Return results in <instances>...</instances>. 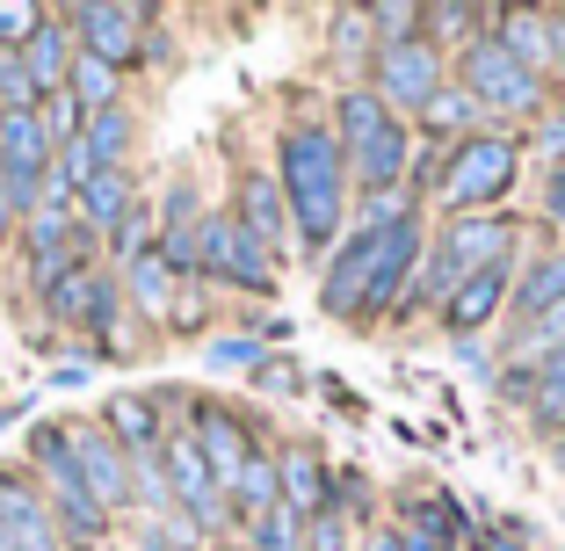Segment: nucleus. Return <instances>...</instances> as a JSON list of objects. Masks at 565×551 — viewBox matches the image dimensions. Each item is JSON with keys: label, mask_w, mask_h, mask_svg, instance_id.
<instances>
[{"label": "nucleus", "mask_w": 565, "mask_h": 551, "mask_svg": "<svg viewBox=\"0 0 565 551\" xmlns=\"http://www.w3.org/2000/svg\"><path fill=\"white\" fill-rule=\"evenodd\" d=\"M349 152L327 124H282L276 138V189L290 203V233L305 254H333L341 211H349Z\"/></svg>", "instance_id": "1"}, {"label": "nucleus", "mask_w": 565, "mask_h": 551, "mask_svg": "<svg viewBox=\"0 0 565 551\" xmlns=\"http://www.w3.org/2000/svg\"><path fill=\"white\" fill-rule=\"evenodd\" d=\"M22 457H30V471H44V501H51L58 537H66V544H102V537H109V516L95 508V494H87V479H81L66 421H36Z\"/></svg>", "instance_id": "2"}, {"label": "nucleus", "mask_w": 565, "mask_h": 551, "mask_svg": "<svg viewBox=\"0 0 565 551\" xmlns=\"http://www.w3.org/2000/svg\"><path fill=\"white\" fill-rule=\"evenodd\" d=\"M522 152L530 146H522L515 131H479V138H465V146H449V168H443V189H435V197L457 218H486L500 197H515Z\"/></svg>", "instance_id": "3"}, {"label": "nucleus", "mask_w": 565, "mask_h": 551, "mask_svg": "<svg viewBox=\"0 0 565 551\" xmlns=\"http://www.w3.org/2000/svg\"><path fill=\"white\" fill-rule=\"evenodd\" d=\"M457 87L479 102L486 117H530L536 124L551 109V81H544V73H530V66H515V59L500 51L493 30H486L471 51H457Z\"/></svg>", "instance_id": "4"}, {"label": "nucleus", "mask_w": 565, "mask_h": 551, "mask_svg": "<svg viewBox=\"0 0 565 551\" xmlns=\"http://www.w3.org/2000/svg\"><path fill=\"white\" fill-rule=\"evenodd\" d=\"M196 276L203 284L239 290V298H276V262L239 233L233 211H203V225H196Z\"/></svg>", "instance_id": "5"}, {"label": "nucleus", "mask_w": 565, "mask_h": 551, "mask_svg": "<svg viewBox=\"0 0 565 551\" xmlns=\"http://www.w3.org/2000/svg\"><path fill=\"white\" fill-rule=\"evenodd\" d=\"M363 87L384 102V109H399V117H406V109H428V102L449 87V81H443V51H435L428 36L377 44V51H370V81H363Z\"/></svg>", "instance_id": "6"}, {"label": "nucleus", "mask_w": 565, "mask_h": 551, "mask_svg": "<svg viewBox=\"0 0 565 551\" xmlns=\"http://www.w3.org/2000/svg\"><path fill=\"white\" fill-rule=\"evenodd\" d=\"M73 36H81L87 59H102V66H138L146 59V22L152 8H131V0H81V8H66Z\"/></svg>", "instance_id": "7"}, {"label": "nucleus", "mask_w": 565, "mask_h": 551, "mask_svg": "<svg viewBox=\"0 0 565 551\" xmlns=\"http://www.w3.org/2000/svg\"><path fill=\"white\" fill-rule=\"evenodd\" d=\"M435 262L465 284L471 268H493V262H515V218H500V211H486V218H449L443 233H435Z\"/></svg>", "instance_id": "8"}, {"label": "nucleus", "mask_w": 565, "mask_h": 551, "mask_svg": "<svg viewBox=\"0 0 565 551\" xmlns=\"http://www.w3.org/2000/svg\"><path fill=\"white\" fill-rule=\"evenodd\" d=\"M0 551H66V537L51 522V501L30 486L22 465H0Z\"/></svg>", "instance_id": "9"}, {"label": "nucleus", "mask_w": 565, "mask_h": 551, "mask_svg": "<svg viewBox=\"0 0 565 551\" xmlns=\"http://www.w3.org/2000/svg\"><path fill=\"white\" fill-rule=\"evenodd\" d=\"M73 457H81V479L87 494H95L102 516H117V508H131V451H124L117 435L102 428V421H73Z\"/></svg>", "instance_id": "10"}, {"label": "nucleus", "mask_w": 565, "mask_h": 551, "mask_svg": "<svg viewBox=\"0 0 565 551\" xmlns=\"http://www.w3.org/2000/svg\"><path fill=\"white\" fill-rule=\"evenodd\" d=\"M508 290H515V262H493V268H471L465 284L449 290L435 312H443V335L449 341H479L500 312H508Z\"/></svg>", "instance_id": "11"}, {"label": "nucleus", "mask_w": 565, "mask_h": 551, "mask_svg": "<svg viewBox=\"0 0 565 551\" xmlns=\"http://www.w3.org/2000/svg\"><path fill=\"white\" fill-rule=\"evenodd\" d=\"M370 254H377V225H355L319 268V312L327 319H355L363 312V284H370Z\"/></svg>", "instance_id": "12"}, {"label": "nucleus", "mask_w": 565, "mask_h": 551, "mask_svg": "<svg viewBox=\"0 0 565 551\" xmlns=\"http://www.w3.org/2000/svg\"><path fill=\"white\" fill-rule=\"evenodd\" d=\"M233 218H239V233H247L254 247L268 254V262H282V254L298 247V233H290V203H282L276 174H239V197H233Z\"/></svg>", "instance_id": "13"}, {"label": "nucleus", "mask_w": 565, "mask_h": 551, "mask_svg": "<svg viewBox=\"0 0 565 551\" xmlns=\"http://www.w3.org/2000/svg\"><path fill=\"white\" fill-rule=\"evenodd\" d=\"M73 211H81V225L95 240H124L138 225V182H131V168H102V174H87L81 182V197H73Z\"/></svg>", "instance_id": "14"}, {"label": "nucleus", "mask_w": 565, "mask_h": 551, "mask_svg": "<svg viewBox=\"0 0 565 551\" xmlns=\"http://www.w3.org/2000/svg\"><path fill=\"white\" fill-rule=\"evenodd\" d=\"M189 435H196V451H203V465H211V479H217V494H233V479H239V465H247V428H239L233 414L217 400H196L189 406Z\"/></svg>", "instance_id": "15"}, {"label": "nucleus", "mask_w": 565, "mask_h": 551, "mask_svg": "<svg viewBox=\"0 0 565 551\" xmlns=\"http://www.w3.org/2000/svg\"><path fill=\"white\" fill-rule=\"evenodd\" d=\"M551 312H565V247H551V254H536L530 268L515 276V290H508V335H530L536 319H551Z\"/></svg>", "instance_id": "16"}, {"label": "nucleus", "mask_w": 565, "mask_h": 551, "mask_svg": "<svg viewBox=\"0 0 565 551\" xmlns=\"http://www.w3.org/2000/svg\"><path fill=\"white\" fill-rule=\"evenodd\" d=\"M73 59H81V36H73L66 8H58V15H44V22L30 30V44H22V66H30V81L51 95V87H66Z\"/></svg>", "instance_id": "17"}, {"label": "nucleus", "mask_w": 565, "mask_h": 551, "mask_svg": "<svg viewBox=\"0 0 565 551\" xmlns=\"http://www.w3.org/2000/svg\"><path fill=\"white\" fill-rule=\"evenodd\" d=\"M493 36H500V51H508L515 66H530V73L551 81V15H544V8H500Z\"/></svg>", "instance_id": "18"}, {"label": "nucleus", "mask_w": 565, "mask_h": 551, "mask_svg": "<svg viewBox=\"0 0 565 551\" xmlns=\"http://www.w3.org/2000/svg\"><path fill=\"white\" fill-rule=\"evenodd\" d=\"M282 508L298 522H312V516H327V508H341L333 501V471L319 465L312 451H290L282 457Z\"/></svg>", "instance_id": "19"}, {"label": "nucleus", "mask_w": 565, "mask_h": 551, "mask_svg": "<svg viewBox=\"0 0 565 551\" xmlns=\"http://www.w3.org/2000/svg\"><path fill=\"white\" fill-rule=\"evenodd\" d=\"M102 428L117 435L131 457H146V451H160L167 421H160V400H146V392H117V400L102 406Z\"/></svg>", "instance_id": "20"}, {"label": "nucleus", "mask_w": 565, "mask_h": 551, "mask_svg": "<svg viewBox=\"0 0 565 551\" xmlns=\"http://www.w3.org/2000/svg\"><path fill=\"white\" fill-rule=\"evenodd\" d=\"M392 117H399V109H384V102L370 95V87H341V95H333V117H327V131L341 138V152H355V146H370V138H377Z\"/></svg>", "instance_id": "21"}, {"label": "nucleus", "mask_w": 565, "mask_h": 551, "mask_svg": "<svg viewBox=\"0 0 565 551\" xmlns=\"http://www.w3.org/2000/svg\"><path fill=\"white\" fill-rule=\"evenodd\" d=\"M225 508H239V516H268V508H282V457H268L262 443L247 451V465H239L233 494H225Z\"/></svg>", "instance_id": "22"}, {"label": "nucleus", "mask_w": 565, "mask_h": 551, "mask_svg": "<svg viewBox=\"0 0 565 551\" xmlns=\"http://www.w3.org/2000/svg\"><path fill=\"white\" fill-rule=\"evenodd\" d=\"M131 138H138V124H131V109H102V117H87V131H81V160L87 168H124V160H131Z\"/></svg>", "instance_id": "23"}, {"label": "nucleus", "mask_w": 565, "mask_h": 551, "mask_svg": "<svg viewBox=\"0 0 565 551\" xmlns=\"http://www.w3.org/2000/svg\"><path fill=\"white\" fill-rule=\"evenodd\" d=\"M493 15H500V8H449V0H435V8H420V36H428L435 51H443V44L471 51L486 30H493Z\"/></svg>", "instance_id": "24"}, {"label": "nucleus", "mask_w": 565, "mask_h": 551, "mask_svg": "<svg viewBox=\"0 0 565 551\" xmlns=\"http://www.w3.org/2000/svg\"><path fill=\"white\" fill-rule=\"evenodd\" d=\"M117 276H124V290L138 298V312H146V319H167V312H174V284H182V276L160 262V247H152V254H131V268H117Z\"/></svg>", "instance_id": "25"}, {"label": "nucleus", "mask_w": 565, "mask_h": 551, "mask_svg": "<svg viewBox=\"0 0 565 551\" xmlns=\"http://www.w3.org/2000/svg\"><path fill=\"white\" fill-rule=\"evenodd\" d=\"M420 124H428L443 146H465V138H479V124H486V109L465 95V87H443V95L420 109Z\"/></svg>", "instance_id": "26"}, {"label": "nucleus", "mask_w": 565, "mask_h": 551, "mask_svg": "<svg viewBox=\"0 0 565 551\" xmlns=\"http://www.w3.org/2000/svg\"><path fill=\"white\" fill-rule=\"evenodd\" d=\"M536 363V400H530V421L544 435H558L565 443V349H551V356H530Z\"/></svg>", "instance_id": "27"}, {"label": "nucleus", "mask_w": 565, "mask_h": 551, "mask_svg": "<svg viewBox=\"0 0 565 551\" xmlns=\"http://www.w3.org/2000/svg\"><path fill=\"white\" fill-rule=\"evenodd\" d=\"M66 95L81 102L87 117H102V109H117V66H102V59H73V73H66Z\"/></svg>", "instance_id": "28"}, {"label": "nucleus", "mask_w": 565, "mask_h": 551, "mask_svg": "<svg viewBox=\"0 0 565 551\" xmlns=\"http://www.w3.org/2000/svg\"><path fill=\"white\" fill-rule=\"evenodd\" d=\"M117 312H124V276H117V268H95V290H87V319H81V327L95 341H109ZM109 349H117V341H109Z\"/></svg>", "instance_id": "29"}, {"label": "nucleus", "mask_w": 565, "mask_h": 551, "mask_svg": "<svg viewBox=\"0 0 565 551\" xmlns=\"http://www.w3.org/2000/svg\"><path fill=\"white\" fill-rule=\"evenodd\" d=\"M87 290H95V268H73V276L44 284V312L58 319V327H81L87 319Z\"/></svg>", "instance_id": "30"}, {"label": "nucleus", "mask_w": 565, "mask_h": 551, "mask_svg": "<svg viewBox=\"0 0 565 551\" xmlns=\"http://www.w3.org/2000/svg\"><path fill=\"white\" fill-rule=\"evenodd\" d=\"M36 117H44V131H51V146H58V152L81 146V131H87V109L66 95V87H51V95L36 102Z\"/></svg>", "instance_id": "31"}, {"label": "nucleus", "mask_w": 565, "mask_h": 551, "mask_svg": "<svg viewBox=\"0 0 565 551\" xmlns=\"http://www.w3.org/2000/svg\"><path fill=\"white\" fill-rule=\"evenodd\" d=\"M247 551H305V522L290 508H268L247 522Z\"/></svg>", "instance_id": "32"}, {"label": "nucleus", "mask_w": 565, "mask_h": 551, "mask_svg": "<svg viewBox=\"0 0 565 551\" xmlns=\"http://www.w3.org/2000/svg\"><path fill=\"white\" fill-rule=\"evenodd\" d=\"M262 335H217V341H203V363H211V370H247V378H254V370H262Z\"/></svg>", "instance_id": "33"}, {"label": "nucleus", "mask_w": 565, "mask_h": 551, "mask_svg": "<svg viewBox=\"0 0 565 551\" xmlns=\"http://www.w3.org/2000/svg\"><path fill=\"white\" fill-rule=\"evenodd\" d=\"M36 102H44V87L30 81L22 51H0V109H36Z\"/></svg>", "instance_id": "34"}, {"label": "nucleus", "mask_w": 565, "mask_h": 551, "mask_svg": "<svg viewBox=\"0 0 565 551\" xmlns=\"http://www.w3.org/2000/svg\"><path fill=\"white\" fill-rule=\"evenodd\" d=\"M370 30H377V44H406V36H420V8L414 0H377Z\"/></svg>", "instance_id": "35"}, {"label": "nucleus", "mask_w": 565, "mask_h": 551, "mask_svg": "<svg viewBox=\"0 0 565 551\" xmlns=\"http://www.w3.org/2000/svg\"><path fill=\"white\" fill-rule=\"evenodd\" d=\"M138 551H196V530H189L182 516H146V530H138Z\"/></svg>", "instance_id": "36"}, {"label": "nucleus", "mask_w": 565, "mask_h": 551, "mask_svg": "<svg viewBox=\"0 0 565 551\" xmlns=\"http://www.w3.org/2000/svg\"><path fill=\"white\" fill-rule=\"evenodd\" d=\"M355 537H349V516L341 508H327V516H312L305 522V551H349Z\"/></svg>", "instance_id": "37"}, {"label": "nucleus", "mask_w": 565, "mask_h": 551, "mask_svg": "<svg viewBox=\"0 0 565 551\" xmlns=\"http://www.w3.org/2000/svg\"><path fill=\"white\" fill-rule=\"evenodd\" d=\"M333 44L341 51H377V36H370V8H341V15H327Z\"/></svg>", "instance_id": "38"}, {"label": "nucleus", "mask_w": 565, "mask_h": 551, "mask_svg": "<svg viewBox=\"0 0 565 551\" xmlns=\"http://www.w3.org/2000/svg\"><path fill=\"white\" fill-rule=\"evenodd\" d=\"M44 22V8H22V0H0V51H22L30 30Z\"/></svg>", "instance_id": "39"}, {"label": "nucleus", "mask_w": 565, "mask_h": 551, "mask_svg": "<svg viewBox=\"0 0 565 551\" xmlns=\"http://www.w3.org/2000/svg\"><path fill=\"white\" fill-rule=\"evenodd\" d=\"M254 384H262V392H282V400H290V392L305 384V370L290 363V356H262V370H254Z\"/></svg>", "instance_id": "40"}, {"label": "nucleus", "mask_w": 565, "mask_h": 551, "mask_svg": "<svg viewBox=\"0 0 565 551\" xmlns=\"http://www.w3.org/2000/svg\"><path fill=\"white\" fill-rule=\"evenodd\" d=\"M536 152H551V168H565V109L536 117Z\"/></svg>", "instance_id": "41"}, {"label": "nucleus", "mask_w": 565, "mask_h": 551, "mask_svg": "<svg viewBox=\"0 0 565 551\" xmlns=\"http://www.w3.org/2000/svg\"><path fill=\"white\" fill-rule=\"evenodd\" d=\"M500 400H536V363H500Z\"/></svg>", "instance_id": "42"}, {"label": "nucleus", "mask_w": 565, "mask_h": 551, "mask_svg": "<svg viewBox=\"0 0 565 551\" xmlns=\"http://www.w3.org/2000/svg\"><path fill=\"white\" fill-rule=\"evenodd\" d=\"M544 225L565 233V168H551V182H544Z\"/></svg>", "instance_id": "43"}, {"label": "nucleus", "mask_w": 565, "mask_h": 551, "mask_svg": "<svg viewBox=\"0 0 565 551\" xmlns=\"http://www.w3.org/2000/svg\"><path fill=\"white\" fill-rule=\"evenodd\" d=\"M22 233V211H15V197H8V174H0V247Z\"/></svg>", "instance_id": "44"}, {"label": "nucleus", "mask_w": 565, "mask_h": 551, "mask_svg": "<svg viewBox=\"0 0 565 551\" xmlns=\"http://www.w3.org/2000/svg\"><path fill=\"white\" fill-rule=\"evenodd\" d=\"M551 87H565V15H551Z\"/></svg>", "instance_id": "45"}]
</instances>
